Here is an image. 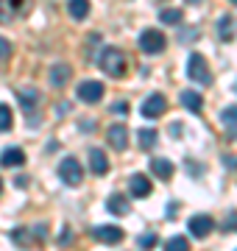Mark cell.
<instances>
[{
	"label": "cell",
	"instance_id": "52a82bcc",
	"mask_svg": "<svg viewBox=\"0 0 237 251\" xmlns=\"http://www.w3.org/2000/svg\"><path fill=\"white\" fill-rule=\"evenodd\" d=\"M95 240L98 243H106V246H118L126 234H123V229L120 226H95Z\"/></svg>",
	"mask_w": 237,
	"mask_h": 251
},
{
	"label": "cell",
	"instance_id": "8992f818",
	"mask_svg": "<svg viewBox=\"0 0 237 251\" xmlns=\"http://www.w3.org/2000/svg\"><path fill=\"white\" fill-rule=\"evenodd\" d=\"M78 98L84 100V103H98L100 98H103V84L100 81H81L78 84Z\"/></svg>",
	"mask_w": 237,
	"mask_h": 251
},
{
	"label": "cell",
	"instance_id": "603a6c76",
	"mask_svg": "<svg viewBox=\"0 0 237 251\" xmlns=\"http://www.w3.org/2000/svg\"><path fill=\"white\" fill-rule=\"evenodd\" d=\"M137 140H140V148H145V151H148V148H154V145H156V131H154V128H142Z\"/></svg>",
	"mask_w": 237,
	"mask_h": 251
},
{
	"label": "cell",
	"instance_id": "e0dca14e",
	"mask_svg": "<svg viewBox=\"0 0 237 251\" xmlns=\"http://www.w3.org/2000/svg\"><path fill=\"white\" fill-rule=\"evenodd\" d=\"M218 36L223 42H232V39H235V17H232V14H223V17L218 20Z\"/></svg>",
	"mask_w": 237,
	"mask_h": 251
},
{
	"label": "cell",
	"instance_id": "f546056e",
	"mask_svg": "<svg viewBox=\"0 0 237 251\" xmlns=\"http://www.w3.org/2000/svg\"><path fill=\"white\" fill-rule=\"evenodd\" d=\"M81 128H84V131H95V123H92V120H90V123H81Z\"/></svg>",
	"mask_w": 237,
	"mask_h": 251
},
{
	"label": "cell",
	"instance_id": "ffe728a7",
	"mask_svg": "<svg viewBox=\"0 0 237 251\" xmlns=\"http://www.w3.org/2000/svg\"><path fill=\"white\" fill-rule=\"evenodd\" d=\"M67 11H70L73 20H87V14H90V0H70L67 3Z\"/></svg>",
	"mask_w": 237,
	"mask_h": 251
},
{
	"label": "cell",
	"instance_id": "4fadbf2b",
	"mask_svg": "<svg viewBox=\"0 0 237 251\" xmlns=\"http://www.w3.org/2000/svg\"><path fill=\"white\" fill-rule=\"evenodd\" d=\"M90 168L95 176L109 173V159H106V153L100 151V148H90Z\"/></svg>",
	"mask_w": 237,
	"mask_h": 251
},
{
	"label": "cell",
	"instance_id": "f1b7e54d",
	"mask_svg": "<svg viewBox=\"0 0 237 251\" xmlns=\"http://www.w3.org/2000/svg\"><path fill=\"white\" fill-rule=\"evenodd\" d=\"M115 112H118V115H123V112H128V106H126V100H118V103H115Z\"/></svg>",
	"mask_w": 237,
	"mask_h": 251
},
{
	"label": "cell",
	"instance_id": "7c38bea8",
	"mask_svg": "<svg viewBox=\"0 0 237 251\" xmlns=\"http://www.w3.org/2000/svg\"><path fill=\"white\" fill-rule=\"evenodd\" d=\"M23 162H25V151L17 148V145H11V148H6V151L0 153V165L3 168H20Z\"/></svg>",
	"mask_w": 237,
	"mask_h": 251
},
{
	"label": "cell",
	"instance_id": "9c48e42d",
	"mask_svg": "<svg viewBox=\"0 0 237 251\" xmlns=\"http://www.w3.org/2000/svg\"><path fill=\"white\" fill-rule=\"evenodd\" d=\"M190 234L192 237H207V234L215 229V221H212L210 215H195V218H190Z\"/></svg>",
	"mask_w": 237,
	"mask_h": 251
},
{
	"label": "cell",
	"instance_id": "8fae6325",
	"mask_svg": "<svg viewBox=\"0 0 237 251\" xmlns=\"http://www.w3.org/2000/svg\"><path fill=\"white\" fill-rule=\"evenodd\" d=\"M17 100H20V106H23V112H25L28 117H34V112H37V106H39V92L37 90H20Z\"/></svg>",
	"mask_w": 237,
	"mask_h": 251
},
{
	"label": "cell",
	"instance_id": "44dd1931",
	"mask_svg": "<svg viewBox=\"0 0 237 251\" xmlns=\"http://www.w3.org/2000/svg\"><path fill=\"white\" fill-rule=\"evenodd\" d=\"M165 251H190V240L184 234H173L170 240L165 243Z\"/></svg>",
	"mask_w": 237,
	"mask_h": 251
},
{
	"label": "cell",
	"instance_id": "7a4b0ae2",
	"mask_svg": "<svg viewBox=\"0 0 237 251\" xmlns=\"http://www.w3.org/2000/svg\"><path fill=\"white\" fill-rule=\"evenodd\" d=\"M187 75H190L192 81H198L201 87H210L212 84V73H210V64H207V59L201 53H192L190 62H187Z\"/></svg>",
	"mask_w": 237,
	"mask_h": 251
},
{
	"label": "cell",
	"instance_id": "5bb4252c",
	"mask_svg": "<svg viewBox=\"0 0 237 251\" xmlns=\"http://www.w3.org/2000/svg\"><path fill=\"white\" fill-rule=\"evenodd\" d=\"M106 209H109L112 215H128V212H131L128 198L123 196V193H115V196H109V201H106Z\"/></svg>",
	"mask_w": 237,
	"mask_h": 251
},
{
	"label": "cell",
	"instance_id": "7402d4cb",
	"mask_svg": "<svg viewBox=\"0 0 237 251\" xmlns=\"http://www.w3.org/2000/svg\"><path fill=\"white\" fill-rule=\"evenodd\" d=\"M159 20H162L165 25H179V23H182V11L179 9H165V11H159Z\"/></svg>",
	"mask_w": 237,
	"mask_h": 251
},
{
	"label": "cell",
	"instance_id": "6da1fadb",
	"mask_svg": "<svg viewBox=\"0 0 237 251\" xmlns=\"http://www.w3.org/2000/svg\"><path fill=\"white\" fill-rule=\"evenodd\" d=\"M98 64L100 70L112 75V78H120V75H126V67H128V56L120 50V48H103L98 56Z\"/></svg>",
	"mask_w": 237,
	"mask_h": 251
},
{
	"label": "cell",
	"instance_id": "30bf717a",
	"mask_svg": "<svg viewBox=\"0 0 237 251\" xmlns=\"http://www.w3.org/2000/svg\"><path fill=\"white\" fill-rule=\"evenodd\" d=\"M106 140H109L112 148H118V151H126V148H128V128H126V126H109V131H106Z\"/></svg>",
	"mask_w": 237,
	"mask_h": 251
},
{
	"label": "cell",
	"instance_id": "d6986e66",
	"mask_svg": "<svg viewBox=\"0 0 237 251\" xmlns=\"http://www.w3.org/2000/svg\"><path fill=\"white\" fill-rule=\"evenodd\" d=\"M182 103H184V109H190V112H201V109H204V98H201L195 90H184Z\"/></svg>",
	"mask_w": 237,
	"mask_h": 251
},
{
	"label": "cell",
	"instance_id": "4316f807",
	"mask_svg": "<svg viewBox=\"0 0 237 251\" xmlns=\"http://www.w3.org/2000/svg\"><path fill=\"white\" fill-rule=\"evenodd\" d=\"M9 56H11V45L3 39V36H0V62H6Z\"/></svg>",
	"mask_w": 237,
	"mask_h": 251
},
{
	"label": "cell",
	"instance_id": "2e32d148",
	"mask_svg": "<svg viewBox=\"0 0 237 251\" xmlns=\"http://www.w3.org/2000/svg\"><path fill=\"white\" fill-rule=\"evenodd\" d=\"M173 162L170 159H151V173H154L156 179H162V181H167L170 176H173Z\"/></svg>",
	"mask_w": 237,
	"mask_h": 251
},
{
	"label": "cell",
	"instance_id": "5b68a950",
	"mask_svg": "<svg viewBox=\"0 0 237 251\" xmlns=\"http://www.w3.org/2000/svg\"><path fill=\"white\" fill-rule=\"evenodd\" d=\"M145 117H162L165 112H167V100H165L162 92H154V95H148L145 103H142V109H140Z\"/></svg>",
	"mask_w": 237,
	"mask_h": 251
},
{
	"label": "cell",
	"instance_id": "3957f363",
	"mask_svg": "<svg viewBox=\"0 0 237 251\" xmlns=\"http://www.w3.org/2000/svg\"><path fill=\"white\" fill-rule=\"evenodd\" d=\"M165 45H167V39H165V34L156 31V28H145V31L140 34V48H142L145 53H162Z\"/></svg>",
	"mask_w": 237,
	"mask_h": 251
},
{
	"label": "cell",
	"instance_id": "484cf974",
	"mask_svg": "<svg viewBox=\"0 0 237 251\" xmlns=\"http://www.w3.org/2000/svg\"><path fill=\"white\" fill-rule=\"evenodd\" d=\"M220 120L226 126H237V106H226L223 112H220Z\"/></svg>",
	"mask_w": 237,
	"mask_h": 251
},
{
	"label": "cell",
	"instance_id": "ba28073f",
	"mask_svg": "<svg viewBox=\"0 0 237 251\" xmlns=\"http://www.w3.org/2000/svg\"><path fill=\"white\" fill-rule=\"evenodd\" d=\"M128 193L134 198H148L151 196V179L142 176V173H134V176L128 179Z\"/></svg>",
	"mask_w": 237,
	"mask_h": 251
},
{
	"label": "cell",
	"instance_id": "277c9868",
	"mask_svg": "<svg viewBox=\"0 0 237 251\" xmlns=\"http://www.w3.org/2000/svg\"><path fill=\"white\" fill-rule=\"evenodd\" d=\"M59 176H62L64 184H81L84 179V171H81V162L75 159V156H67V159H62V165H59Z\"/></svg>",
	"mask_w": 237,
	"mask_h": 251
},
{
	"label": "cell",
	"instance_id": "4dcf8cb0",
	"mask_svg": "<svg viewBox=\"0 0 237 251\" xmlns=\"http://www.w3.org/2000/svg\"><path fill=\"white\" fill-rule=\"evenodd\" d=\"M184 3H190V6H192V3H201V0H184Z\"/></svg>",
	"mask_w": 237,
	"mask_h": 251
},
{
	"label": "cell",
	"instance_id": "d6a6232c",
	"mask_svg": "<svg viewBox=\"0 0 237 251\" xmlns=\"http://www.w3.org/2000/svg\"><path fill=\"white\" fill-rule=\"evenodd\" d=\"M232 3H235V6H237V0H232Z\"/></svg>",
	"mask_w": 237,
	"mask_h": 251
},
{
	"label": "cell",
	"instance_id": "1f68e13d",
	"mask_svg": "<svg viewBox=\"0 0 237 251\" xmlns=\"http://www.w3.org/2000/svg\"><path fill=\"white\" fill-rule=\"evenodd\" d=\"M0 190H3V181H0Z\"/></svg>",
	"mask_w": 237,
	"mask_h": 251
},
{
	"label": "cell",
	"instance_id": "83f0119b",
	"mask_svg": "<svg viewBox=\"0 0 237 251\" xmlns=\"http://www.w3.org/2000/svg\"><path fill=\"white\" fill-rule=\"evenodd\" d=\"M59 243H62V246H70V243H73V237H70V229H64V232L59 234Z\"/></svg>",
	"mask_w": 237,
	"mask_h": 251
},
{
	"label": "cell",
	"instance_id": "9a60e30c",
	"mask_svg": "<svg viewBox=\"0 0 237 251\" xmlns=\"http://www.w3.org/2000/svg\"><path fill=\"white\" fill-rule=\"evenodd\" d=\"M70 75H73V67L70 64H53L50 67V84L53 87H64L70 81Z\"/></svg>",
	"mask_w": 237,
	"mask_h": 251
},
{
	"label": "cell",
	"instance_id": "d4e9b609",
	"mask_svg": "<svg viewBox=\"0 0 237 251\" xmlns=\"http://www.w3.org/2000/svg\"><path fill=\"white\" fill-rule=\"evenodd\" d=\"M140 249H145V251H151V249H156V243H159V240H156V234L154 232H145V234H142V237H140Z\"/></svg>",
	"mask_w": 237,
	"mask_h": 251
},
{
	"label": "cell",
	"instance_id": "cb8c5ba5",
	"mask_svg": "<svg viewBox=\"0 0 237 251\" xmlns=\"http://www.w3.org/2000/svg\"><path fill=\"white\" fill-rule=\"evenodd\" d=\"M11 128V109L6 103H0V134H6Z\"/></svg>",
	"mask_w": 237,
	"mask_h": 251
},
{
	"label": "cell",
	"instance_id": "ac0fdd59",
	"mask_svg": "<svg viewBox=\"0 0 237 251\" xmlns=\"http://www.w3.org/2000/svg\"><path fill=\"white\" fill-rule=\"evenodd\" d=\"M25 6V0H0V23H9L11 14H17Z\"/></svg>",
	"mask_w": 237,
	"mask_h": 251
}]
</instances>
